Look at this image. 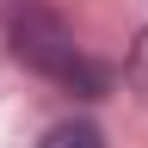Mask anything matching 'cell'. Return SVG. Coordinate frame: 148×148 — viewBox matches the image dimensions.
I'll return each instance as SVG.
<instances>
[{
    "label": "cell",
    "instance_id": "1",
    "mask_svg": "<svg viewBox=\"0 0 148 148\" xmlns=\"http://www.w3.org/2000/svg\"><path fill=\"white\" fill-rule=\"evenodd\" d=\"M6 31H12V49H18V62H31L37 74H56V80L80 86L86 99H92V92H105V68H92L86 56L74 49L68 25H62V18H56L49 6H37V0H25V6H12Z\"/></svg>",
    "mask_w": 148,
    "mask_h": 148
},
{
    "label": "cell",
    "instance_id": "2",
    "mask_svg": "<svg viewBox=\"0 0 148 148\" xmlns=\"http://www.w3.org/2000/svg\"><path fill=\"white\" fill-rule=\"evenodd\" d=\"M43 148H105V136H99V123H56Z\"/></svg>",
    "mask_w": 148,
    "mask_h": 148
},
{
    "label": "cell",
    "instance_id": "3",
    "mask_svg": "<svg viewBox=\"0 0 148 148\" xmlns=\"http://www.w3.org/2000/svg\"><path fill=\"white\" fill-rule=\"evenodd\" d=\"M130 86H136L142 99H148V31L136 37V49H130Z\"/></svg>",
    "mask_w": 148,
    "mask_h": 148
}]
</instances>
